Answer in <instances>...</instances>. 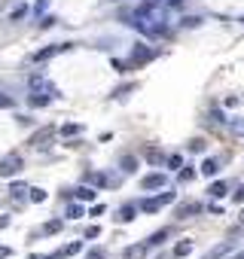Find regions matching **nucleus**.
<instances>
[{"instance_id":"f257e3e1","label":"nucleus","mask_w":244,"mask_h":259,"mask_svg":"<svg viewBox=\"0 0 244 259\" xmlns=\"http://www.w3.org/2000/svg\"><path fill=\"white\" fill-rule=\"evenodd\" d=\"M25 162H21V155H6V159H0V177H16Z\"/></svg>"},{"instance_id":"f03ea898","label":"nucleus","mask_w":244,"mask_h":259,"mask_svg":"<svg viewBox=\"0 0 244 259\" xmlns=\"http://www.w3.org/2000/svg\"><path fill=\"white\" fill-rule=\"evenodd\" d=\"M153 58H156V52L147 49L144 43H137V46L131 49V64H144V61H153Z\"/></svg>"},{"instance_id":"7ed1b4c3","label":"nucleus","mask_w":244,"mask_h":259,"mask_svg":"<svg viewBox=\"0 0 244 259\" xmlns=\"http://www.w3.org/2000/svg\"><path fill=\"white\" fill-rule=\"evenodd\" d=\"M28 88H31V95H34V92H55V88H52L49 83H46L40 73H34L31 80H28Z\"/></svg>"},{"instance_id":"20e7f679","label":"nucleus","mask_w":244,"mask_h":259,"mask_svg":"<svg viewBox=\"0 0 244 259\" xmlns=\"http://www.w3.org/2000/svg\"><path fill=\"white\" fill-rule=\"evenodd\" d=\"M165 183H168L165 174H147V177L141 180V186H144V189H162Z\"/></svg>"},{"instance_id":"39448f33","label":"nucleus","mask_w":244,"mask_h":259,"mask_svg":"<svg viewBox=\"0 0 244 259\" xmlns=\"http://www.w3.org/2000/svg\"><path fill=\"white\" fill-rule=\"evenodd\" d=\"M147 250H150L147 241H144V244H134V247H129V250H125V259H144Z\"/></svg>"},{"instance_id":"423d86ee","label":"nucleus","mask_w":244,"mask_h":259,"mask_svg":"<svg viewBox=\"0 0 244 259\" xmlns=\"http://www.w3.org/2000/svg\"><path fill=\"white\" fill-rule=\"evenodd\" d=\"M192 213H202V205H199V201H187V205L177 207V217H192Z\"/></svg>"},{"instance_id":"0eeeda50","label":"nucleus","mask_w":244,"mask_h":259,"mask_svg":"<svg viewBox=\"0 0 244 259\" xmlns=\"http://www.w3.org/2000/svg\"><path fill=\"white\" fill-rule=\"evenodd\" d=\"M52 101V92H34L31 95V107H46Z\"/></svg>"},{"instance_id":"6e6552de","label":"nucleus","mask_w":244,"mask_h":259,"mask_svg":"<svg viewBox=\"0 0 244 259\" xmlns=\"http://www.w3.org/2000/svg\"><path fill=\"white\" fill-rule=\"evenodd\" d=\"M64 49H67V43H61V46H49V49H40L34 58H37V61H46V58H52L55 52H64Z\"/></svg>"},{"instance_id":"1a4fd4ad","label":"nucleus","mask_w":244,"mask_h":259,"mask_svg":"<svg viewBox=\"0 0 244 259\" xmlns=\"http://www.w3.org/2000/svg\"><path fill=\"white\" fill-rule=\"evenodd\" d=\"M134 213H137L134 205H122V207H119V220H122V223H131V220H134Z\"/></svg>"},{"instance_id":"9d476101","label":"nucleus","mask_w":244,"mask_h":259,"mask_svg":"<svg viewBox=\"0 0 244 259\" xmlns=\"http://www.w3.org/2000/svg\"><path fill=\"white\" fill-rule=\"evenodd\" d=\"M207 192H211L214 198H223V195L229 192V186L223 183V180H217V183H211V189H207Z\"/></svg>"},{"instance_id":"9b49d317","label":"nucleus","mask_w":244,"mask_h":259,"mask_svg":"<svg viewBox=\"0 0 244 259\" xmlns=\"http://www.w3.org/2000/svg\"><path fill=\"white\" fill-rule=\"evenodd\" d=\"M168 235H171V229H162V232H156V235H150V238H147V244H150V247H159L162 241L168 238Z\"/></svg>"},{"instance_id":"f8f14e48","label":"nucleus","mask_w":244,"mask_h":259,"mask_svg":"<svg viewBox=\"0 0 244 259\" xmlns=\"http://www.w3.org/2000/svg\"><path fill=\"white\" fill-rule=\"evenodd\" d=\"M122 171L125 174H134L137 171V159H134V155H122Z\"/></svg>"},{"instance_id":"ddd939ff","label":"nucleus","mask_w":244,"mask_h":259,"mask_svg":"<svg viewBox=\"0 0 244 259\" xmlns=\"http://www.w3.org/2000/svg\"><path fill=\"white\" fill-rule=\"evenodd\" d=\"M162 205H159V198H147V201H141V210L144 213H156Z\"/></svg>"},{"instance_id":"4468645a","label":"nucleus","mask_w":244,"mask_h":259,"mask_svg":"<svg viewBox=\"0 0 244 259\" xmlns=\"http://www.w3.org/2000/svg\"><path fill=\"white\" fill-rule=\"evenodd\" d=\"M76 198L79 201H92V198H95V189H92V186H79L76 189Z\"/></svg>"},{"instance_id":"2eb2a0df","label":"nucleus","mask_w":244,"mask_h":259,"mask_svg":"<svg viewBox=\"0 0 244 259\" xmlns=\"http://www.w3.org/2000/svg\"><path fill=\"white\" fill-rule=\"evenodd\" d=\"M217 171H220V165H217V162H214V159H207V162H205V165H202V174H205V177H214V174H217Z\"/></svg>"},{"instance_id":"dca6fc26","label":"nucleus","mask_w":244,"mask_h":259,"mask_svg":"<svg viewBox=\"0 0 244 259\" xmlns=\"http://www.w3.org/2000/svg\"><path fill=\"white\" fill-rule=\"evenodd\" d=\"M189 253H192V241H183L174 247V256H189Z\"/></svg>"},{"instance_id":"f3484780","label":"nucleus","mask_w":244,"mask_h":259,"mask_svg":"<svg viewBox=\"0 0 244 259\" xmlns=\"http://www.w3.org/2000/svg\"><path fill=\"white\" fill-rule=\"evenodd\" d=\"M64 217H67V220H79V217H83V207H79V205H71Z\"/></svg>"},{"instance_id":"a211bd4d","label":"nucleus","mask_w":244,"mask_h":259,"mask_svg":"<svg viewBox=\"0 0 244 259\" xmlns=\"http://www.w3.org/2000/svg\"><path fill=\"white\" fill-rule=\"evenodd\" d=\"M49 134H52L49 128H43V131H37V134H34V138H31V143H34V146H40V143H43L46 138H49Z\"/></svg>"},{"instance_id":"6ab92c4d","label":"nucleus","mask_w":244,"mask_h":259,"mask_svg":"<svg viewBox=\"0 0 244 259\" xmlns=\"http://www.w3.org/2000/svg\"><path fill=\"white\" fill-rule=\"evenodd\" d=\"M79 250H83V244H79V241H74V244H67L64 250H61V256H74V253H79Z\"/></svg>"},{"instance_id":"aec40b11","label":"nucleus","mask_w":244,"mask_h":259,"mask_svg":"<svg viewBox=\"0 0 244 259\" xmlns=\"http://www.w3.org/2000/svg\"><path fill=\"white\" fill-rule=\"evenodd\" d=\"M9 192H13V198H21V195H28L31 189H28V186H21V183H13V189H9Z\"/></svg>"},{"instance_id":"412c9836","label":"nucleus","mask_w":244,"mask_h":259,"mask_svg":"<svg viewBox=\"0 0 244 259\" xmlns=\"http://www.w3.org/2000/svg\"><path fill=\"white\" fill-rule=\"evenodd\" d=\"M79 131H83V125H74V122L61 125V134H67V138H71V134H79Z\"/></svg>"},{"instance_id":"4be33fe9","label":"nucleus","mask_w":244,"mask_h":259,"mask_svg":"<svg viewBox=\"0 0 244 259\" xmlns=\"http://www.w3.org/2000/svg\"><path fill=\"white\" fill-rule=\"evenodd\" d=\"M229 250H232V247H229V244H220V247H217V250H211V256H207V259H220V256H226Z\"/></svg>"},{"instance_id":"5701e85b","label":"nucleus","mask_w":244,"mask_h":259,"mask_svg":"<svg viewBox=\"0 0 244 259\" xmlns=\"http://www.w3.org/2000/svg\"><path fill=\"white\" fill-rule=\"evenodd\" d=\"M61 226H64L61 220H52V223H46V232H49V235H55V232H61Z\"/></svg>"},{"instance_id":"b1692460","label":"nucleus","mask_w":244,"mask_h":259,"mask_svg":"<svg viewBox=\"0 0 244 259\" xmlns=\"http://www.w3.org/2000/svg\"><path fill=\"white\" fill-rule=\"evenodd\" d=\"M31 201L40 205V201H46V192H43V189H31Z\"/></svg>"},{"instance_id":"393cba45","label":"nucleus","mask_w":244,"mask_h":259,"mask_svg":"<svg viewBox=\"0 0 244 259\" xmlns=\"http://www.w3.org/2000/svg\"><path fill=\"white\" fill-rule=\"evenodd\" d=\"M28 16V6H16L13 9V16H9V18H13V21H19V18H25Z\"/></svg>"},{"instance_id":"a878e982","label":"nucleus","mask_w":244,"mask_h":259,"mask_svg":"<svg viewBox=\"0 0 244 259\" xmlns=\"http://www.w3.org/2000/svg\"><path fill=\"white\" fill-rule=\"evenodd\" d=\"M180 165H183V159H180V155H168V168H171V171H177Z\"/></svg>"},{"instance_id":"bb28decb","label":"nucleus","mask_w":244,"mask_h":259,"mask_svg":"<svg viewBox=\"0 0 244 259\" xmlns=\"http://www.w3.org/2000/svg\"><path fill=\"white\" fill-rule=\"evenodd\" d=\"M195 25H202V18H199V16H189V18H183V28H195Z\"/></svg>"},{"instance_id":"cd10ccee","label":"nucleus","mask_w":244,"mask_h":259,"mask_svg":"<svg viewBox=\"0 0 244 259\" xmlns=\"http://www.w3.org/2000/svg\"><path fill=\"white\" fill-rule=\"evenodd\" d=\"M0 107H6V110H9V107H16V101L9 98V95H0Z\"/></svg>"},{"instance_id":"c85d7f7f","label":"nucleus","mask_w":244,"mask_h":259,"mask_svg":"<svg viewBox=\"0 0 244 259\" xmlns=\"http://www.w3.org/2000/svg\"><path fill=\"white\" fill-rule=\"evenodd\" d=\"M192 177H195L192 168H183V171H180V180H183V183H187V180H192Z\"/></svg>"},{"instance_id":"c756f323","label":"nucleus","mask_w":244,"mask_h":259,"mask_svg":"<svg viewBox=\"0 0 244 259\" xmlns=\"http://www.w3.org/2000/svg\"><path fill=\"white\" fill-rule=\"evenodd\" d=\"M147 159L150 162H162V153L159 150H147Z\"/></svg>"},{"instance_id":"7c9ffc66","label":"nucleus","mask_w":244,"mask_h":259,"mask_svg":"<svg viewBox=\"0 0 244 259\" xmlns=\"http://www.w3.org/2000/svg\"><path fill=\"white\" fill-rule=\"evenodd\" d=\"M98 235H101L98 226H89V229H86V238H98Z\"/></svg>"},{"instance_id":"2f4dec72","label":"nucleus","mask_w":244,"mask_h":259,"mask_svg":"<svg viewBox=\"0 0 244 259\" xmlns=\"http://www.w3.org/2000/svg\"><path fill=\"white\" fill-rule=\"evenodd\" d=\"M189 150H192V153H202V150H205V143H202V140H192V143H189Z\"/></svg>"},{"instance_id":"473e14b6","label":"nucleus","mask_w":244,"mask_h":259,"mask_svg":"<svg viewBox=\"0 0 244 259\" xmlns=\"http://www.w3.org/2000/svg\"><path fill=\"white\" fill-rule=\"evenodd\" d=\"M232 131H238V134H244V122H232Z\"/></svg>"},{"instance_id":"72a5a7b5","label":"nucleus","mask_w":244,"mask_h":259,"mask_svg":"<svg viewBox=\"0 0 244 259\" xmlns=\"http://www.w3.org/2000/svg\"><path fill=\"white\" fill-rule=\"evenodd\" d=\"M232 198H235V201H244V186H241V189H235V195H232Z\"/></svg>"},{"instance_id":"f704fd0d","label":"nucleus","mask_w":244,"mask_h":259,"mask_svg":"<svg viewBox=\"0 0 244 259\" xmlns=\"http://www.w3.org/2000/svg\"><path fill=\"white\" fill-rule=\"evenodd\" d=\"M86 259H104V253H101V250H92V253H89Z\"/></svg>"},{"instance_id":"c9c22d12","label":"nucleus","mask_w":244,"mask_h":259,"mask_svg":"<svg viewBox=\"0 0 244 259\" xmlns=\"http://www.w3.org/2000/svg\"><path fill=\"white\" fill-rule=\"evenodd\" d=\"M46 6H49V0H37V13H43Z\"/></svg>"},{"instance_id":"e433bc0d","label":"nucleus","mask_w":244,"mask_h":259,"mask_svg":"<svg viewBox=\"0 0 244 259\" xmlns=\"http://www.w3.org/2000/svg\"><path fill=\"white\" fill-rule=\"evenodd\" d=\"M9 226V217H0V229H6Z\"/></svg>"},{"instance_id":"4c0bfd02","label":"nucleus","mask_w":244,"mask_h":259,"mask_svg":"<svg viewBox=\"0 0 244 259\" xmlns=\"http://www.w3.org/2000/svg\"><path fill=\"white\" fill-rule=\"evenodd\" d=\"M13 250H9V247H0V256H9Z\"/></svg>"},{"instance_id":"58836bf2","label":"nucleus","mask_w":244,"mask_h":259,"mask_svg":"<svg viewBox=\"0 0 244 259\" xmlns=\"http://www.w3.org/2000/svg\"><path fill=\"white\" fill-rule=\"evenodd\" d=\"M153 3H162V0H147V6H153Z\"/></svg>"},{"instance_id":"ea45409f","label":"nucleus","mask_w":244,"mask_h":259,"mask_svg":"<svg viewBox=\"0 0 244 259\" xmlns=\"http://www.w3.org/2000/svg\"><path fill=\"white\" fill-rule=\"evenodd\" d=\"M241 223H244V213H241Z\"/></svg>"},{"instance_id":"a19ab883","label":"nucleus","mask_w":244,"mask_h":259,"mask_svg":"<svg viewBox=\"0 0 244 259\" xmlns=\"http://www.w3.org/2000/svg\"><path fill=\"white\" fill-rule=\"evenodd\" d=\"M241 21H244V18H241Z\"/></svg>"}]
</instances>
